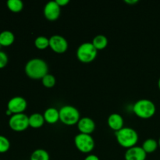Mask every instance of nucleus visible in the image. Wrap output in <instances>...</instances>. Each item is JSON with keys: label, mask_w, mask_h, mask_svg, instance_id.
<instances>
[{"label": "nucleus", "mask_w": 160, "mask_h": 160, "mask_svg": "<svg viewBox=\"0 0 160 160\" xmlns=\"http://www.w3.org/2000/svg\"><path fill=\"white\" fill-rule=\"evenodd\" d=\"M24 71L28 78L34 80H42L48 74V67L45 60L38 58L31 59L26 63Z\"/></svg>", "instance_id": "1"}, {"label": "nucleus", "mask_w": 160, "mask_h": 160, "mask_svg": "<svg viewBox=\"0 0 160 160\" xmlns=\"http://www.w3.org/2000/svg\"><path fill=\"white\" fill-rule=\"evenodd\" d=\"M117 142L123 148H128L135 146L138 142V134L137 131L131 128H123L115 132Z\"/></svg>", "instance_id": "2"}, {"label": "nucleus", "mask_w": 160, "mask_h": 160, "mask_svg": "<svg viewBox=\"0 0 160 160\" xmlns=\"http://www.w3.org/2000/svg\"><path fill=\"white\" fill-rule=\"evenodd\" d=\"M156 105L149 99H140L133 106V112L137 117L142 119H149L155 115Z\"/></svg>", "instance_id": "3"}, {"label": "nucleus", "mask_w": 160, "mask_h": 160, "mask_svg": "<svg viewBox=\"0 0 160 160\" xmlns=\"http://www.w3.org/2000/svg\"><path fill=\"white\" fill-rule=\"evenodd\" d=\"M81 119V115L76 107L70 105L63 106L59 109V120L63 124L67 126H73L78 124Z\"/></svg>", "instance_id": "4"}, {"label": "nucleus", "mask_w": 160, "mask_h": 160, "mask_svg": "<svg viewBox=\"0 0 160 160\" xmlns=\"http://www.w3.org/2000/svg\"><path fill=\"white\" fill-rule=\"evenodd\" d=\"M98 54V50L92 42H84L77 49V57L83 63H90L94 61Z\"/></svg>", "instance_id": "5"}, {"label": "nucleus", "mask_w": 160, "mask_h": 160, "mask_svg": "<svg viewBox=\"0 0 160 160\" xmlns=\"http://www.w3.org/2000/svg\"><path fill=\"white\" fill-rule=\"evenodd\" d=\"M74 145L81 152L89 153L95 148V141L90 134L79 133L74 137Z\"/></svg>", "instance_id": "6"}, {"label": "nucleus", "mask_w": 160, "mask_h": 160, "mask_svg": "<svg viewBox=\"0 0 160 160\" xmlns=\"http://www.w3.org/2000/svg\"><path fill=\"white\" fill-rule=\"evenodd\" d=\"M9 126L16 132H22L29 127V117L24 113L13 114L9 120Z\"/></svg>", "instance_id": "7"}, {"label": "nucleus", "mask_w": 160, "mask_h": 160, "mask_svg": "<svg viewBox=\"0 0 160 160\" xmlns=\"http://www.w3.org/2000/svg\"><path fill=\"white\" fill-rule=\"evenodd\" d=\"M68 42L62 36L55 34L50 37L49 47L54 52L58 53V54L66 52L68 49Z\"/></svg>", "instance_id": "8"}, {"label": "nucleus", "mask_w": 160, "mask_h": 160, "mask_svg": "<svg viewBox=\"0 0 160 160\" xmlns=\"http://www.w3.org/2000/svg\"><path fill=\"white\" fill-rule=\"evenodd\" d=\"M28 107V102L26 99L21 96H16L10 98L7 103V109H9L12 114L23 113Z\"/></svg>", "instance_id": "9"}, {"label": "nucleus", "mask_w": 160, "mask_h": 160, "mask_svg": "<svg viewBox=\"0 0 160 160\" xmlns=\"http://www.w3.org/2000/svg\"><path fill=\"white\" fill-rule=\"evenodd\" d=\"M43 12L47 20L49 21H55L60 16L61 7L56 1L48 2L44 7Z\"/></svg>", "instance_id": "10"}, {"label": "nucleus", "mask_w": 160, "mask_h": 160, "mask_svg": "<svg viewBox=\"0 0 160 160\" xmlns=\"http://www.w3.org/2000/svg\"><path fill=\"white\" fill-rule=\"evenodd\" d=\"M147 153L140 146H134L127 149L124 154L125 160H145Z\"/></svg>", "instance_id": "11"}, {"label": "nucleus", "mask_w": 160, "mask_h": 160, "mask_svg": "<svg viewBox=\"0 0 160 160\" xmlns=\"http://www.w3.org/2000/svg\"><path fill=\"white\" fill-rule=\"evenodd\" d=\"M78 128L80 133L85 134H90L94 132L95 129V123L90 117H82L78 123Z\"/></svg>", "instance_id": "12"}, {"label": "nucleus", "mask_w": 160, "mask_h": 160, "mask_svg": "<svg viewBox=\"0 0 160 160\" xmlns=\"http://www.w3.org/2000/svg\"><path fill=\"white\" fill-rule=\"evenodd\" d=\"M108 126L109 127V128L113 131H118L120 129H122L124 124V120L123 118L122 117L121 115L118 113H112L109 117H108Z\"/></svg>", "instance_id": "13"}, {"label": "nucleus", "mask_w": 160, "mask_h": 160, "mask_svg": "<svg viewBox=\"0 0 160 160\" xmlns=\"http://www.w3.org/2000/svg\"><path fill=\"white\" fill-rule=\"evenodd\" d=\"M43 117L46 123L54 124L59 120V110L54 107H49L44 112Z\"/></svg>", "instance_id": "14"}, {"label": "nucleus", "mask_w": 160, "mask_h": 160, "mask_svg": "<svg viewBox=\"0 0 160 160\" xmlns=\"http://www.w3.org/2000/svg\"><path fill=\"white\" fill-rule=\"evenodd\" d=\"M45 122L43 114H41L39 112H34L29 117V127L34 129L42 128Z\"/></svg>", "instance_id": "15"}, {"label": "nucleus", "mask_w": 160, "mask_h": 160, "mask_svg": "<svg viewBox=\"0 0 160 160\" xmlns=\"http://www.w3.org/2000/svg\"><path fill=\"white\" fill-rule=\"evenodd\" d=\"M15 41V36L10 31H3L0 33V45L3 47L10 46Z\"/></svg>", "instance_id": "16"}, {"label": "nucleus", "mask_w": 160, "mask_h": 160, "mask_svg": "<svg viewBox=\"0 0 160 160\" xmlns=\"http://www.w3.org/2000/svg\"><path fill=\"white\" fill-rule=\"evenodd\" d=\"M92 45H94L97 50H102L108 45V39L107 38L102 34H98L96 35L92 40Z\"/></svg>", "instance_id": "17"}, {"label": "nucleus", "mask_w": 160, "mask_h": 160, "mask_svg": "<svg viewBox=\"0 0 160 160\" xmlns=\"http://www.w3.org/2000/svg\"><path fill=\"white\" fill-rule=\"evenodd\" d=\"M158 147H159V143H158L157 141L153 138H148L144 142L142 148L148 154V153H152L156 152Z\"/></svg>", "instance_id": "18"}, {"label": "nucleus", "mask_w": 160, "mask_h": 160, "mask_svg": "<svg viewBox=\"0 0 160 160\" xmlns=\"http://www.w3.org/2000/svg\"><path fill=\"white\" fill-rule=\"evenodd\" d=\"M31 160H50L48 152L42 148L34 150L31 156Z\"/></svg>", "instance_id": "19"}, {"label": "nucleus", "mask_w": 160, "mask_h": 160, "mask_svg": "<svg viewBox=\"0 0 160 160\" xmlns=\"http://www.w3.org/2000/svg\"><path fill=\"white\" fill-rule=\"evenodd\" d=\"M6 6L11 12H19L23 9V3L21 0H8Z\"/></svg>", "instance_id": "20"}, {"label": "nucleus", "mask_w": 160, "mask_h": 160, "mask_svg": "<svg viewBox=\"0 0 160 160\" xmlns=\"http://www.w3.org/2000/svg\"><path fill=\"white\" fill-rule=\"evenodd\" d=\"M34 46L40 50H44L49 47V38L45 36H38L34 40Z\"/></svg>", "instance_id": "21"}, {"label": "nucleus", "mask_w": 160, "mask_h": 160, "mask_svg": "<svg viewBox=\"0 0 160 160\" xmlns=\"http://www.w3.org/2000/svg\"><path fill=\"white\" fill-rule=\"evenodd\" d=\"M42 83L43 84V86H45L47 88H53L56 85V79L52 74L48 73V74H46L42 78Z\"/></svg>", "instance_id": "22"}, {"label": "nucleus", "mask_w": 160, "mask_h": 160, "mask_svg": "<svg viewBox=\"0 0 160 160\" xmlns=\"http://www.w3.org/2000/svg\"><path fill=\"white\" fill-rule=\"evenodd\" d=\"M10 148V142L6 137L0 135V153H5L9 151Z\"/></svg>", "instance_id": "23"}, {"label": "nucleus", "mask_w": 160, "mask_h": 160, "mask_svg": "<svg viewBox=\"0 0 160 160\" xmlns=\"http://www.w3.org/2000/svg\"><path fill=\"white\" fill-rule=\"evenodd\" d=\"M8 61V56L6 52L2 51H0V69H2L7 65Z\"/></svg>", "instance_id": "24"}, {"label": "nucleus", "mask_w": 160, "mask_h": 160, "mask_svg": "<svg viewBox=\"0 0 160 160\" xmlns=\"http://www.w3.org/2000/svg\"><path fill=\"white\" fill-rule=\"evenodd\" d=\"M56 3H57V4L60 6V7L65 6L66 5H67L69 2H70V1H69V0H56Z\"/></svg>", "instance_id": "25"}, {"label": "nucleus", "mask_w": 160, "mask_h": 160, "mask_svg": "<svg viewBox=\"0 0 160 160\" xmlns=\"http://www.w3.org/2000/svg\"><path fill=\"white\" fill-rule=\"evenodd\" d=\"M84 160H100V159L97 156L92 154V155H88V156H86L85 159H84Z\"/></svg>", "instance_id": "26"}, {"label": "nucleus", "mask_w": 160, "mask_h": 160, "mask_svg": "<svg viewBox=\"0 0 160 160\" xmlns=\"http://www.w3.org/2000/svg\"><path fill=\"white\" fill-rule=\"evenodd\" d=\"M124 2L127 3V4L134 5L138 2V0H124Z\"/></svg>", "instance_id": "27"}, {"label": "nucleus", "mask_w": 160, "mask_h": 160, "mask_svg": "<svg viewBox=\"0 0 160 160\" xmlns=\"http://www.w3.org/2000/svg\"><path fill=\"white\" fill-rule=\"evenodd\" d=\"M158 87H159V90H160V78H159V81H158Z\"/></svg>", "instance_id": "28"}, {"label": "nucleus", "mask_w": 160, "mask_h": 160, "mask_svg": "<svg viewBox=\"0 0 160 160\" xmlns=\"http://www.w3.org/2000/svg\"><path fill=\"white\" fill-rule=\"evenodd\" d=\"M158 143H159V146L160 148V138H159V142H158Z\"/></svg>", "instance_id": "29"}, {"label": "nucleus", "mask_w": 160, "mask_h": 160, "mask_svg": "<svg viewBox=\"0 0 160 160\" xmlns=\"http://www.w3.org/2000/svg\"><path fill=\"white\" fill-rule=\"evenodd\" d=\"M0 47H1V45H0Z\"/></svg>", "instance_id": "30"}]
</instances>
